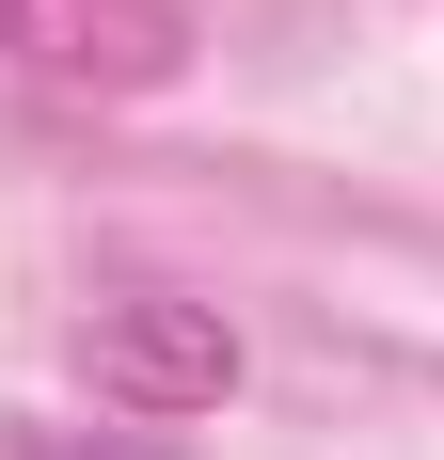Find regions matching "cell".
<instances>
[{
    "label": "cell",
    "mask_w": 444,
    "mask_h": 460,
    "mask_svg": "<svg viewBox=\"0 0 444 460\" xmlns=\"http://www.w3.org/2000/svg\"><path fill=\"white\" fill-rule=\"evenodd\" d=\"M0 64L80 80V95H159L191 64V16L175 0H0Z\"/></svg>",
    "instance_id": "obj_1"
},
{
    "label": "cell",
    "mask_w": 444,
    "mask_h": 460,
    "mask_svg": "<svg viewBox=\"0 0 444 460\" xmlns=\"http://www.w3.org/2000/svg\"><path fill=\"white\" fill-rule=\"evenodd\" d=\"M80 349H95V397H128V413H207L222 381H238L222 318H191V302H111Z\"/></svg>",
    "instance_id": "obj_2"
}]
</instances>
